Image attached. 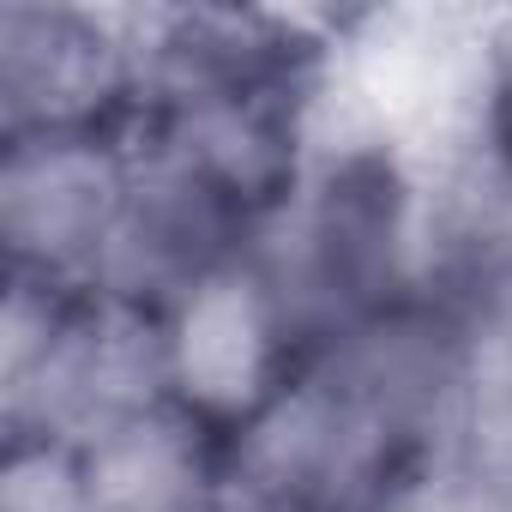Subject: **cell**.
Instances as JSON below:
<instances>
[{
    "label": "cell",
    "instance_id": "obj_2",
    "mask_svg": "<svg viewBox=\"0 0 512 512\" xmlns=\"http://www.w3.org/2000/svg\"><path fill=\"white\" fill-rule=\"evenodd\" d=\"M169 398L163 326L97 290L7 278L0 296V434L85 446Z\"/></svg>",
    "mask_w": 512,
    "mask_h": 512
},
{
    "label": "cell",
    "instance_id": "obj_12",
    "mask_svg": "<svg viewBox=\"0 0 512 512\" xmlns=\"http://www.w3.org/2000/svg\"><path fill=\"white\" fill-rule=\"evenodd\" d=\"M470 145L512 175V31L494 37V49L482 55V79H476V121H470Z\"/></svg>",
    "mask_w": 512,
    "mask_h": 512
},
{
    "label": "cell",
    "instance_id": "obj_8",
    "mask_svg": "<svg viewBox=\"0 0 512 512\" xmlns=\"http://www.w3.org/2000/svg\"><path fill=\"white\" fill-rule=\"evenodd\" d=\"M223 446L211 422L163 398L79 446L91 512H217Z\"/></svg>",
    "mask_w": 512,
    "mask_h": 512
},
{
    "label": "cell",
    "instance_id": "obj_6",
    "mask_svg": "<svg viewBox=\"0 0 512 512\" xmlns=\"http://www.w3.org/2000/svg\"><path fill=\"white\" fill-rule=\"evenodd\" d=\"M139 115L187 103H314L326 43L290 13L163 7L133 13Z\"/></svg>",
    "mask_w": 512,
    "mask_h": 512
},
{
    "label": "cell",
    "instance_id": "obj_10",
    "mask_svg": "<svg viewBox=\"0 0 512 512\" xmlns=\"http://www.w3.org/2000/svg\"><path fill=\"white\" fill-rule=\"evenodd\" d=\"M0 512H91L79 446L7 440V452H0Z\"/></svg>",
    "mask_w": 512,
    "mask_h": 512
},
{
    "label": "cell",
    "instance_id": "obj_11",
    "mask_svg": "<svg viewBox=\"0 0 512 512\" xmlns=\"http://www.w3.org/2000/svg\"><path fill=\"white\" fill-rule=\"evenodd\" d=\"M380 512H512V506L488 470H476L470 458H440L422 476H410Z\"/></svg>",
    "mask_w": 512,
    "mask_h": 512
},
{
    "label": "cell",
    "instance_id": "obj_3",
    "mask_svg": "<svg viewBox=\"0 0 512 512\" xmlns=\"http://www.w3.org/2000/svg\"><path fill=\"white\" fill-rule=\"evenodd\" d=\"M133 187V127L0 139V253L7 278L97 290Z\"/></svg>",
    "mask_w": 512,
    "mask_h": 512
},
{
    "label": "cell",
    "instance_id": "obj_5",
    "mask_svg": "<svg viewBox=\"0 0 512 512\" xmlns=\"http://www.w3.org/2000/svg\"><path fill=\"white\" fill-rule=\"evenodd\" d=\"M67 127H139L133 13L79 0L0 7V139Z\"/></svg>",
    "mask_w": 512,
    "mask_h": 512
},
{
    "label": "cell",
    "instance_id": "obj_9",
    "mask_svg": "<svg viewBox=\"0 0 512 512\" xmlns=\"http://www.w3.org/2000/svg\"><path fill=\"white\" fill-rule=\"evenodd\" d=\"M458 458L500 476L512 464V284L470 314V392Z\"/></svg>",
    "mask_w": 512,
    "mask_h": 512
},
{
    "label": "cell",
    "instance_id": "obj_13",
    "mask_svg": "<svg viewBox=\"0 0 512 512\" xmlns=\"http://www.w3.org/2000/svg\"><path fill=\"white\" fill-rule=\"evenodd\" d=\"M494 482H500V488H506V506H512V464H506V470H500V476H494Z\"/></svg>",
    "mask_w": 512,
    "mask_h": 512
},
{
    "label": "cell",
    "instance_id": "obj_7",
    "mask_svg": "<svg viewBox=\"0 0 512 512\" xmlns=\"http://www.w3.org/2000/svg\"><path fill=\"white\" fill-rule=\"evenodd\" d=\"M157 326H163L169 398L199 422H211L223 440L260 416L308 362L253 260L199 284L187 302L157 314Z\"/></svg>",
    "mask_w": 512,
    "mask_h": 512
},
{
    "label": "cell",
    "instance_id": "obj_1",
    "mask_svg": "<svg viewBox=\"0 0 512 512\" xmlns=\"http://www.w3.org/2000/svg\"><path fill=\"white\" fill-rule=\"evenodd\" d=\"M296 344L314 356L422 290V175L380 139L320 145L253 247Z\"/></svg>",
    "mask_w": 512,
    "mask_h": 512
},
{
    "label": "cell",
    "instance_id": "obj_4",
    "mask_svg": "<svg viewBox=\"0 0 512 512\" xmlns=\"http://www.w3.org/2000/svg\"><path fill=\"white\" fill-rule=\"evenodd\" d=\"M260 235L266 217L253 205H241L229 187L133 133V187L97 296H115L139 314H169L199 284L253 260Z\"/></svg>",
    "mask_w": 512,
    "mask_h": 512
}]
</instances>
